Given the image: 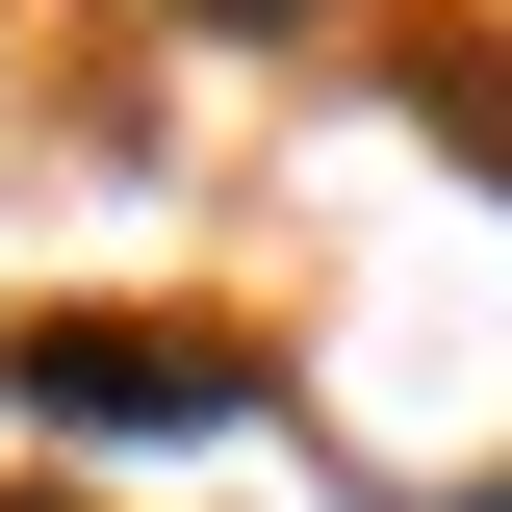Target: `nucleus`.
I'll use <instances>...</instances> for the list:
<instances>
[{"label":"nucleus","instance_id":"f257e3e1","mask_svg":"<svg viewBox=\"0 0 512 512\" xmlns=\"http://www.w3.org/2000/svg\"><path fill=\"white\" fill-rule=\"evenodd\" d=\"M0 384L77 410V436H231V410H256V359H205V333H154V308H52Z\"/></svg>","mask_w":512,"mask_h":512}]
</instances>
